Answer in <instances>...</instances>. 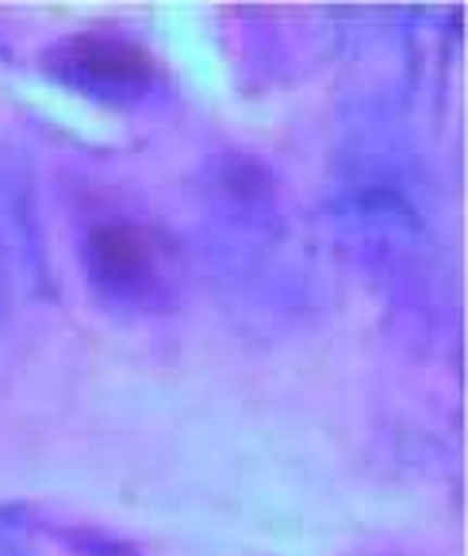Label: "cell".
<instances>
[{"label":"cell","instance_id":"obj_1","mask_svg":"<svg viewBox=\"0 0 468 556\" xmlns=\"http://www.w3.org/2000/svg\"><path fill=\"white\" fill-rule=\"evenodd\" d=\"M330 223L380 300L412 327L438 330L450 303L434 185L388 108L345 119L330 177Z\"/></svg>","mask_w":468,"mask_h":556},{"label":"cell","instance_id":"obj_2","mask_svg":"<svg viewBox=\"0 0 468 556\" xmlns=\"http://www.w3.org/2000/svg\"><path fill=\"white\" fill-rule=\"evenodd\" d=\"M200 250L227 315L250 334H284L319 307V265L280 177L246 150L212 154L197 173Z\"/></svg>","mask_w":468,"mask_h":556},{"label":"cell","instance_id":"obj_3","mask_svg":"<svg viewBox=\"0 0 468 556\" xmlns=\"http://www.w3.org/2000/svg\"><path fill=\"white\" fill-rule=\"evenodd\" d=\"M77 262L97 303L112 315H162L181 292V250L173 235L124 200H100L81 215Z\"/></svg>","mask_w":468,"mask_h":556},{"label":"cell","instance_id":"obj_4","mask_svg":"<svg viewBox=\"0 0 468 556\" xmlns=\"http://www.w3.org/2000/svg\"><path fill=\"white\" fill-rule=\"evenodd\" d=\"M42 70L85 100L112 108H135L157 89L154 58L119 35H62L42 50Z\"/></svg>","mask_w":468,"mask_h":556}]
</instances>
